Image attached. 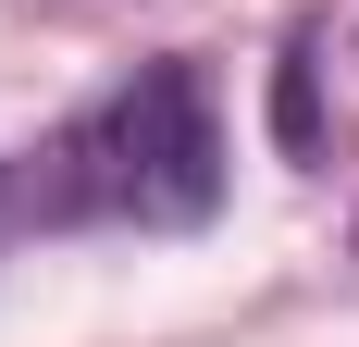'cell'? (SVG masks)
I'll list each match as a JSON object with an SVG mask.
<instances>
[{"instance_id": "6da1fadb", "label": "cell", "mask_w": 359, "mask_h": 347, "mask_svg": "<svg viewBox=\"0 0 359 347\" xmlns=\"http://www.w3.org/2000/svg\"><path fill=\"white\" fill-rule=\"evenodd\" d=\"M111 199L149 211V223H211L223 199V124L198 100V74L186 63H149L111 112Z\"/></svg>"}]
</instances>
